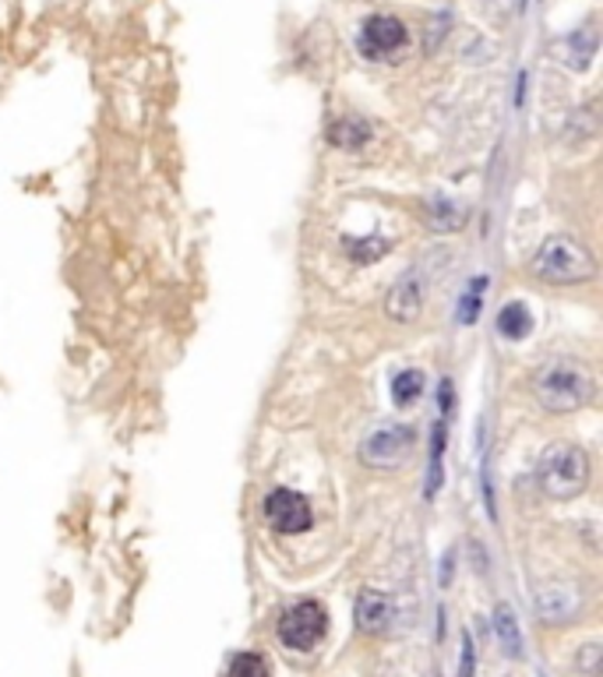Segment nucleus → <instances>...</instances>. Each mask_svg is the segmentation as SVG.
<instances>
[{
    "mask_svg": "<svg viewBox=\"0 0 603 677\" xmlns=\"http://www.w3.org/2000/svg\"><path fill=\"white\" fill-rule=\"evenodd\" d=\"M530 392L536 399L540 410L568 416L586 410L596 399V382L586 364L571 356H547L544 364L533 371L530 378Z\"/></svg>",
    "mask_w": 603,
    "mask_h": 677,
    "instance_id": "obj_1",
    "label": "nucleus"
},
{
    "mask_svg": "<svg viewBox=\"0 0 603 677\" xmlns=\"http://www.w3.org/2000/svg\"><path fill=\"white\" fill-rule=\"evenodd\" d=\"M530 268H533V276L547 286H582V282H593L600 273L596 254L586 247L582 240L568 233L547 237L544 244L536 247Z\"/></svg>",
    "mask_w": 603,
    "mask_h": 677,
    "instance_id": "obj_2",
    "label": "nucleus"
},
{
    "mask_svg": "<svg viewBox=\"0 0 603 677\" xmlns=\"http://www.w3.org/2000/svg\"><path fill=\"white\" fill-rule=\"evenodd\" d=\"M593 466L576 442H554L536 459V487L554 501H571L590 487Z\"/></svg>",
    "mask_w": 603,
    "mask_h": 677,
    "instance_id": "obj_3",
    "label": "nucleus"
},
{
    "mask_svg": "<svg viewBox=\"0 0 603 677\" xmlns=\"http://www.w3.org/2000/svg\"><path fill=\"white\" fill-rule=\"evenodd\" d=\"M413 448H417V431L410 424H382L364 434L357 456L367 470L391 473V470H402V466L413 459Z\"/></svg>",
    "mask_w": 603,
    "mask_h": 677,
    "instance_id": "obj_4",
    "label": "nucleus"
},
{
    "mask_svg": "<svg viewBox=\"0 0 603 677\" xmlns=\"http://www.w3.org/2000/svg\"><path fill=\"white\" fill-rule=\"evenodd\" d=\"M325 631H328V614L318 600H300V604L286 607L276 625L279 642L297 653H311L325 639Z\"/></svg>",
    "mask_w": 603,
    "mask_h": 677,
    "instance_id": "obj_5",
    "label": "nucleus"
},
{
    "mask_svg": "<svg viewBox=\"0 0 603 677\" xmlns=\"http://www.w3.org/2000/svg\"><path fill=\"white\" fill-rule=\"evenodd\" d=\"M262 519L273 525L276 533H286V536H297V533H307L314 525V508L311 501L304 498L300 491H290V487H276L265 494L262 501Z\"/></svg>",
    "mask_w": 603,
    "mask_h": 677,
    "instance_id": "obj_6",
    "label": "nucleus"
},
{
    "mask_svg": "<svg viewBox=\"0 0 603 677\" xmlns=\"http://www.w3.org/2000/svg\"><path fill=\"white\" fill-rule=\"evenodd\" d=\"M406 43H410V28L399 22L396 14H371V19L360 25V39L357 47L367 60H396Z\"/></svg>",
    "mask_w": 603,
    "mask_h": 677,
    "instance_id": "obj_7",
    "label": "nucleus"
},
{
    "mask_svg": "<svg viewBox=\"0 0 603 677\" xmlns=\"http://www.w3.org/2000/svg\"><path fill=\"white\" fill-rule=\"evenodd\" d=\"M533 610L544 625H568L582 610V593L571 582H547L533 596Z\"/></svg>",
    "mask_w": 603,
    "mask_h": 677,
    "instance_id": "obj_8",
    "label": "nucleus"
},
{
    "mask_svg": "<svg viewBox=\"0 0 603 677\" xmlns=\"http://www.w3.org/2000/svg\"><path fill=\"white\" fill-rule=\"evenodd\" d=\"M385 311H388V318H396V322H417L420 311H424V282H420L413 273L402 276L396 286H391Z\"/></svg>",
    "mask_w": 603,
    "mask_h": 677,
    "instance_id": "obj_9",
    "label": "nucleus"
},
{
    "mask_svg": "<svg viewBox=\"0 0 603 677\" xmlns=\"http://www.w3.org/2000/svg\"><path fill=\"white\" fill-rule=\"evenodd\" d=\"M357 625H360V631H367V636H385L391 625V600L378 590H360Z\"/></svg>",
    "mask_w": 603,
    "mask_h": 677,
    "instance_id": "obj_10",
    "label": "nucleus"
},
{
    "mask_svg": "<svg viewBox=\"0 0 603 677\" xmlns=\"http://www.w3.org/2000/svg\"><path fill=\"white\" fill-rule=\"evenodd\" d=\"M497 333H502L505 339H511V342H519V339H526L533 333V314H530V307L522 304V300H511V304H505L502 311H497Z\"/></svg>",
    "mask_w": 603,
    "mask_h": 677,
    "instance_id": "obj_11",
    "label": "nucleus"
},
{
    "mask_svg": "<svg viewBox=\"0 0 603 677\" xmlns=\"http://www.w3.org/2000/svg\"><path fill=\"white\" fill-rule=\"evenodd\" d=\"M445 442H448V427L442 416V420H434V434H431V466H427V491H424L427 501L445 484Z\"/></svg>",
    "mask_w": 603,
    "mask_h": 677,
    "instance_id": "obj_12",
    "label": "nucleus"
},
{
    "mask_svg": "<svg viewBox=\"0 0 603 677\" xmlns=\"http://www.w3.org/2000/svg\"><path fill=\"white\" fill-rule=\"evenodd\" d=\"M562 57H565V64L576 68V71L590 68V60L596 57V33L593 28H579V33H571L562 43Z\"/></svg>",
    "mask_w": 603,
    "mask_h": 677,
    "instance_id": "obj_13",
    "label": "nucleus"
},
{
    "mask_svg": "<svg viewBox=\"0 0 603 677\" xmlns=\"http://www.w3.org/2000/svg\"><path fill=\"white\" fill-rule=\"evenodd\" d=\"M328 142L339 148H364L371 142V124L360 117H342L328 128Z\"/></svg>",
    "mask_w": 603,
    "mask_h": 677,
    "instance_id": "obj_14",
    "label": "nucleus"
},
{
    "mask_svg": "<svg viewBox=\"0 0 603 677\" xmlns=\"http://www.w3.org/2000/svg\"><path fill=\"white\" fill-rule=\"evenodd\" d=\"M462 219L466 213L451 198H427V230L451 233V230H459Z\"/></svg>",
    "mask_w": 603,
    "mask_h": 677,
    "instance_id": "obj_15",
    "label": "nucleus"
},
{
    "mask_svg": "<svg viewBox=\"0 0 603 677\" xmlns=\"http://www.w3.org/2000/svg\"><path fill=\"white\" fill-rule=\"evenodd\" d=\"M424 388H427L424 371L406 367V371L396 374V378H391V399H396V406H417L420 396H424Z\"/></svg>",
    "mask_w": 603,
    "mask_h": 677,
    "instance_id": "obj_16",
    "label": "nucleus"
},
{
    "mask_svg": "<svg viewBox=\"0 0 603 677\" xmlns=\"http://www.w3.org/2000/svg\"><path fill=\"white\" fill-rule=\"evenodd\" d=\"M494 631H497V639H502V650L508 656H522V631H519V621L511 618V610L505 604L494 610Z\"/></svg>",
    "mask_w": 603,
    "mask_h": 677,
    "instance_id": "obj_17",
    "label": "nucleus"
},
{
    "mask_svg": "<svg viewBox=\"0 0 603 677\" xmlns=\"http://www.w3.org/2000/svg\"><path fill=\"white\" fill-rule=\"evenodd\" d=\"M484 290H487V276H477L470 282V290L459 297V325L480 322V311H484Z\"/></svg>",
    "mask_w": 603,
    "mask_h": 677,
    "instance_id": "obj_18",
    "label": "nucleus"
},
{
    "mask_svg": "<svg viewBox=\"0 0 603 677\" xmlns=\"http://www.w3.org/2000/svg\"><path fill=\"white\" fill-rule=\"evenodd\" d=\"M346 258H353L360 265H367V262H378L388 254V240L385 237H364V240H346Z\"/></svg>",
    "mask_w": 603,
    "mask_h": 677,
    "instance_id": "obj_19",
    "label": "nucleus"
},
{
    "mask_svg": "<svg viewBox=\"0 0 603 677\" xmlns=\"http://www.w3.org/2000/svg\"><path fill=\"white\" fill-rule=\"evenodd\" d=\"M226 677H268V664L258 653H237Z\"/></svg>",
    "mask_w": 603,
    "mask_h": 677,
    "instance_id": "obj_20",
    "label": "nucleus"
},
{
    "mask_svg": "<svg viewBox=\"0 0 603 677\" xmlns=\"http://www.w3.org/2000/svg\"><path fill=\"white\" fill-rule=\"evenodd\" d=\"M459 674H462V677H473V645H470V639H462V660H459Z\"/></svg>",
    "mask_w": 603,
    "mask_h": 677,
    "instance_id": "obj_21",
    "label": "nucleus"
},
{
    "mask_svg": "<svg viewBox=\"0 0 603 677\" xmlns=\"http://www.w3.org/2000/svg\"><path fill=\"white\" fill-rule=\"evenodd\" d=\"M596 656H600V645H586V664H582L586 677H596V674H600V667H596Z\"/></svg>",
    "mask_w": 603,
    "mask_h": 677,
    "instance_id": "obj_22",
    "label": "nucleus"
}]
</instances>
